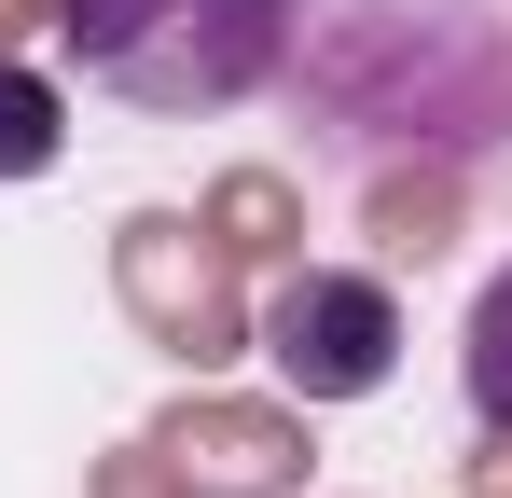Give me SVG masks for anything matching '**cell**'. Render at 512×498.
<instances>
[{
    "label": "cell",
    "instance_id": "cell-1",
    "mask_svg": "<svg viewBox=\"0 0 512 498\" xmlns=\"http://www.w3.org/2000/svg\"><path fill=\"white\" fill-rule=\"evenodd\" d=\"M319 83H333L346 139H374V153H402V139L471 153L512 125V42L485 0H333Z\"/></svg>",
    "mask_w": 512,
    "mask_h": 498
},
{
    "label": "cell",
    "instance_id": "cell-2",
    "mask_svg": "<svg viewBox=\"0 0 512 498\" xmlns=\"http://www.w3.org/2000/svg\"><path fill=\"white\" fill-rule=\"evenodd\" d=\"M70 28V56H84L97 97H125V111H250L263 83L291 70V0H70L56 14Z\"/></svg>",
    "mask_w": 512,
    "mask_h": 498
},
{
    "label": "cell",
    "instance_id": "cell-3",
    "mask_svg": "<svg viewBox=\"0 0 512 498\" xmlns=\"http://www.w3.org/2000/svg\"><path fill=\"white\" fill-rule=\"evenodd\" d=\"M263 360H277V388H305V402H374V388L402 374L388 277H346V263L277 277V291H263Z\"/></svg>",
    "mask_w": 512,
    "mask_h": 498
},
{
    "label": "cell",
    "instance_id": "cell-4",
    "mask_svg": "<svg viewBox=\"0 0 512 498\" xmlns=\"http://www.w3.org/2000/svg\"><path fill=\"white\" fill-rule=\"evenodd\" d=\"M457 374H471V415L512 429V263L471 291V332H457Z\"/></svg>",
    "mask_w": 512,
    "mask_h": 498
},
{
    "label": "cell",
    "instance_id": "cell-5",
    "mask_svg": "<svg viewBox=\"0 0 512 498\" xmlns=\"http://www.w3.org/2000/svg\"><path fill=\"white\" fill-rule=\"evenodd\" d=\"M42 166H56V83L0 70V180H42Z\"/></svg>",
    "mask_w": 512,
    "mask_h": 498
}]
</instances>
